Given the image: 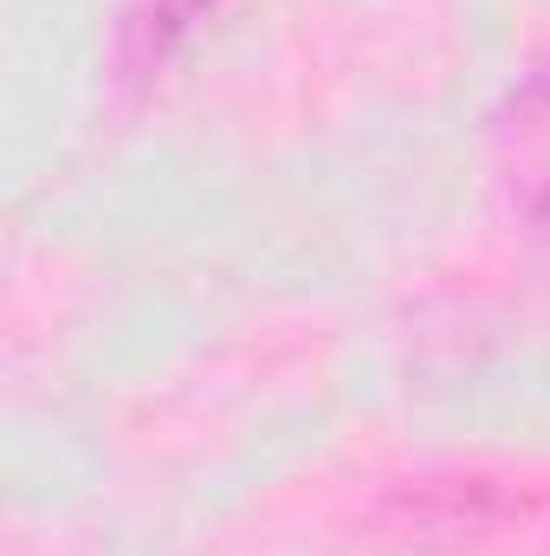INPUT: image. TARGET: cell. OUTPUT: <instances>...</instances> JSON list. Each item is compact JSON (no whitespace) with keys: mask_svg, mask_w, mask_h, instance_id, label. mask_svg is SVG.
Returning a JSON list of instances; mask_svg holds the SVG:
<instances>
[{"mask_svg":"<svg viewBox=\"0 0 550 556\" xmlns=\"http://www.w3.org/2000/svg\"><path fill=\"white\" fill-rule=\"evenodd\" d=\"M208 7H214V0H142L137 20H130V39L142 46V59H162Z\"/></svg>","mask_w":550,"mask_h":556,"instance_id":"obj_1","label":"cell"}]
</instances>
